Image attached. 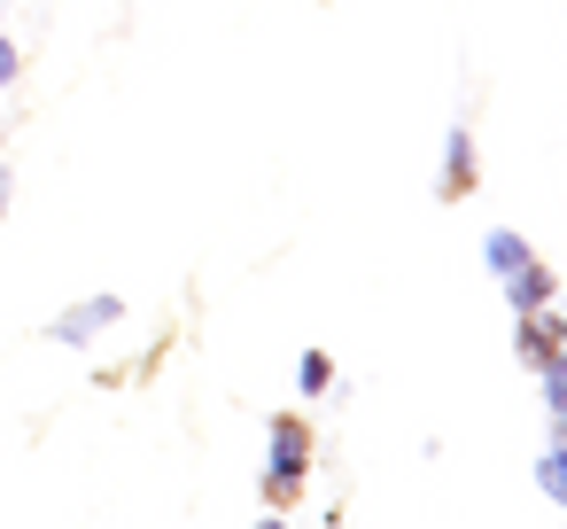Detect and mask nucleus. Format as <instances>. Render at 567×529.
Listing matches in <instances>:
<instances>
[{
  "instance_id": "obj_3",
  "label": "nucleus",
  "mask_w": 567,
  "mask_h": 529,
  "mask_svg": "<svg viewBox=\"0 0 567 529\" xmlns=\"http://www.w3.org/2000/svg\"><path fill=\"white\" fill-rule=\"evenodd\" d=\"M0 203H9V172H0Z\"/></svg>"
},
{
  "instance_id": "obj_1",
  "label": "nucleus",
  "mask_w": 567,
  "mask_h": 529,
  "mask_svg": "<svg viewBox=\"0 0 567 529\" xmlns=\"http://www.w3.org/2000/svg\"><path fill=\"white\" fill-rule=\"evenodd\" d=\"M110 319H117V296H94V304H79L71 319H55V335L79 343V335H94V327H110Z\"/></svg>"
},
{
  "instance_id": "obj_2",
  "label": "nucleus",
  "mask_w": 567,
  "mask_h": 529,
  "mask_svg": "<svg viewBox=\"0 0 567 529\" xmlns=\"http://www.w3.org/2000/svg\"><path fill=\"white\" fill-rule=\"evenodd\" d=\"M9 71H17V55H9V48H0V87H9Z\"/></svg>"
}]
</instances>
